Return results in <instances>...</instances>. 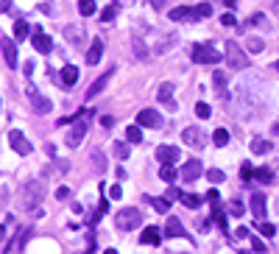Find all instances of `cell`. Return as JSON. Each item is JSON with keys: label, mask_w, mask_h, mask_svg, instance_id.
<instances>
[{"label": "cell", "mask_w": 279, "mask_h": 254, "mask_svg": "<svg viewBox=\"0 0 279 254\" xmlns=\"http://www.w3.org/2000/svg\"><path fill=\"white\" fill-rule=\"evenodd\" d=\"M45 196V187L39 184V181H28L23 187V207L28 212H34V215H42V210H39V201H42Z\"/></svg>", "instance_id": "1"}, {"label": "cell", "mask_w": 279, "mask_h": 254, "mask_svg": "<svg viewBox=\"0 0 279 254\" xmlns=\"http://www.w3.org/2000/svg\"><path fill=\"white\" fill-rule=\"evenodd\" d=\"M221 59H226V53H218V48L210 42L193 48V61H198V65H218Z\"/></svg>", "instance_id": "2"}, {"label": "cell", "mask_w": 279, "mask_h": 254, "mask_svg": "<svg viewBox=\"0 0 279 254\" xmlns=\"http://www.w3.org/2000/svg\"><path fill=\"white\" fill-rule=\"evenodd\" d=\"M140 224H143V212L134 210V207H131V210H120L115 215V226L120 232H134Z\"/></svg>", "instance_id": "3"}, {"label": "cell", "mask_w": 279, "mask_h": 254, "mask_svg": "<svg viewBox=\"0 0 279 254\" xmlns=\"http://www.w3.org/2000/svg\"><path fill=\"white\" fill-rule=\"evenodd\" d=\"M224 50H226V65H229L232 70H243V67L249 65V59H246V53H243V48L237 42H232V39H229Z\"/></svg>", "instance_id": "4"}, {"label": "cell", "mask_w": 279, "mask_h": 254, "mask_svg": "<svg viewBox=\"0 0 279 254\" xmlns=\"http://www.w3.org/2000/svg\"><path fill=\"white\" fill-rule=\"evenodd\" d=\"M25 98H28V103H31L34 109H37L39 115H48L50 109H53V103H50L48 98H42V92H39L34 84H28V87H25Z\"/></svg>", "instance_id": "5"}, {"label": "cell", "mask_w": 279, "mask_h": 254, "mask_svg": "<svg viewBox=\"0 0 279 254\" xmlns=\"http://www.w3.org/2000/svg\"><path fill=\"white\" fill-rule=\"evenodd\" d=\"M182 143H187L190 148H204V145H206V134L201 132L198 126H190V129H184V132H182Z\"/></svg>", "instance_id": "6"}, {"label": "cell", "mask_w": 279, "mask_h": 254, "mask_svg": "<svg viewBox=\"0 0 279 254\" xmlns=\"http://www.w3.org/2000/svg\"><path fill=\"white\" fill-rule=\"evenodd\" d=\"M84 134H87V120H76L73 123V129H70V134H67V145L70 148H79L81 143H84Z\"/></svg>", "instance_id": "7"}, {"label": "cell", "mask_w": 279, "mask_h": 254, "mask_svg": "<svg viewBox=\"0 0 279 254\" xmlns=\"http://www.w3.org/2000/svg\"><path fill=\"white\" fill-rule=\"evenodd\" d=\"M9 143H12V148L17 154H23V157H28V154H31V143L25 140L23 132H17V129H12V132H9Z\"/></svg>", "instance_id": "8"}, {"label": "cell", "mask_w": 279, "mask_h": 254, "mask_svg": "<svg viewBox=\"0 0 279 254\" xmlns=\"http://www.w3.org/2000/svg\"><path fill=\"white\" fill-rule=\"evenodd\" d=\"M137 123L143 129H162V117H159L154 109H143V112L137 115Z\"/></svg>", "instance_id": "9"}, {"label": "cell", "mask_w": 279, "mask_h": 254, "mask_svg": "<svg viewBox=\"0 0 279 254\" xmlns=\"http://www.w3.org/2000/svg\"><path fill=\"white\" fill-rule=\"evenodd\" d=\"M76 81H79V67H76V65H64V67H61V79H59V84L70 90V87H76Z\"/></svg>", "instance_id": "10"}, {"label": "cell", "mask_w": 279, "mask_h": 254, "mask_svg": "<svg viewBox=\"0 0 279 254\" xmlns=\"http://www.w3.org/2000/svg\"><path fill=\"white\" fill-rule=\"evenodd\" d=\"M0 48H3V59H6L9 67H17V48H14V42L9 39V36H3L0 39Z\"/></svg>", "instance_id": "11"}, {"label": "cell", "mask_w": 279, "mask_h": 254, "mask_svg": "<svg viewBox=\"0 0 279 254\" xmlns=\"http://www.w3.org/2000/svg\"><path fill=\"white\" fill-rule=\"evenodd\" d=\"M112 73H115V70H106L103 76H98V81L90 87V90H87V98H98V95H101V92L106 90V84L112 81Z\"/></svg>", "instance_id": "12"}, {"label": "cell", "mask_w": 279, "mask_h": 254, "mask_svg": "<svg viewBox=\"0 0 279 254\" xmlns=\"http://www.w3.org/2000/svg\"><path fill=\"white\" fill-rule=\"evenodd\" d=\"M198 176H201V162L198 159H187V162L182 165V179L193 181V179H198Z\"/></svg>", "instance_id": "13"}, {"label": "cell", "mask_w": 279, "mask_h": 254, "mask_svg": "<svg viewBox=\"0 0 279 254\" xmlns=\"http://www.w3.org/2000/svg\"><path fill=\"white\" fill-rule=\"evenodd\" d=\"M157 159H159V162H179V148H176V145H159V148H157Z\"/></svg>", "instance_id": "14"}, {"label": "cell", "mask_w": 279, "mask_h": 254, "mask_svg": "<svg viewBox=\"0 0 279 254\" xmlns=\"http://www.w3.org/2000/svg\"><path fill=\"white\" fill-rule=\"evenodd\" d=\"M34 48H37V53H50L53 42H50V36L45 31H34Z\"/></svg>", "instance_id": "15"}, {"label": "cell", "mask_w": 279, "mask_h": 254, "mask_svg": "<svg viewBox=\"0 0 279 254\" xmlns=\"http://www.w3.org/2000/svg\"><path fill=\"white\" fill-rule=\"evenodd\" d=\"M165 235H168V237H187V232H184V226H182L179 218H168V224H165Z\"/></svg>", "instance_id": "16"}, {"label": "cell", "mask_w": 279, "mask_h": 254, "mask_svg": "<svg viewBox=\"0 0 279 254\" xmlns=\"http://www.w3.org/2000/svg\"><path fill=\"white\" fill-rule=\"evenodd\" d=\"M157 98H159V103H165L168 109H176V101H173V84H162L159 92H157Z\"/></svg>", "instance_id": "17"}, {"label": "cell", "mask_w": 279, "mask_h": 254, "mask_svg": "<svg viewBox=\"0 0 279 254\" xmlns=\"http://www.w3.org/2000/svg\"><path fill=\"white\" fill-rule=\"evenodd\" d=\"M64 39L70 45H81V42H84V28H81V25H67V28H64Z\"/></svg>", "instance_id": "18"}, {"label": "cell", "mask_w": 279, "mask_h": 254, "mask_svg": "<svg viewBox=\"0 0 279 254\" xmlns=\"http://www.w3.org/2000/svg\"><path fill=\"white\" fill-rule=\"evenodd\" d=\"M101 56H103V42L101 39H92V45H90V50H87V65H98L101 61Z\"/></svg>", "instance_id": "19"}, {"label": "cell", "mask_w": 279, "mask_h": 254, "mask_svg": "<svg viewBox=\"0 0 279 254\" xmlns=\"http://www.w3.org/2000/svg\"><path fill=\"white\" fill-rule=\"evenodd\" d=\"M159 232H162V229H157V226H148V229L143 232V237H140V240L146 243V246H159V243H162V235H159Z\"/></svg>", "instance_id": "20"}, {"label": "cell", "mask_w": 279, "mask_h": 254, "mask_svg": "<svg viewBox=\"0 0 279 254\" xmlns=\"http://www.w3.org/2000/svg\"><path fill=\"white\" fill-rule=\"evenodd\" d=\"M251 212H254V218H265V196L262 193H254L251 196Z\"/></svg>", "instance_id": "21"}, {"label": "cell", "mask_w": 279, "mask_h": 254, "mask_svg": "<svg viewBox=\"0 0 279 254\" xmlns=\"http://www.w3.org/2000/svg\"><path fill=\"white\" fill-rule=\"evenodd\" d=\"M168 17L173 20V23H179V20H195V12H190L187 6H179V9H173Z\"/></svg>", "instance_id": "22"}, {"label": "cell", "mask_w": 279, "mask_h": 254, "mask_svg": "<svg viewBox=\"0 0 279 254\" xmlns=\"http://www.w3.org/2000/svg\"><path fill=\"white\" fill-rule=\"evenodd\" d=\"M159 179H162V181H173V179H176V168H173V162H162V168H159Z\"/></svg>", "instance_id": "23"}, {"label": "cell", "mask_w": 279, "mask_h": 254, "mask_svg": "<svg viewBox=\"0 0 279 254\" xmlns=\"http://www.w3.org/2000/svg\"><path fill=\"white\" fill-rule=\"evenodd\" d=\"M126 140L128 143H143V126H140V123L137 126H128L126 129Z\"/></svg>", "instance_id": "24"}, {"label": "cell", "mask_w": 279, "mask_h": 254, "mask_svg": "<svg viewBox=\"0 0 279 254\" xmlns=\"http://www.w3.org/2000/svg\"><path fill=\"white\" fill-rule=\"evenodd\" d=\"M251 151L254 154H268L271 151V143H265L262 137H257V140H251Z\"/></svg>", "instance_id": "25"}, {"label": "cell", "mask_w": 279, "mask_h": 254, "mask_svg": "<svg viewBox=\"0 0 279 254\" xmlns=\"http://www.w3.org/2000/svg\"><path fill=\"white\" fill-rule=\"evenodd\" d=\"M92 168H95L98 173H103V170H106V157H103L101 151H92Z\"/></svg>", "instance_id": "26"}, {"label": "cell", "mask_w": 279, "mask_h": 254, "mask_svg": "<svg viewBox=\"0 0 279 254\" xmlns=\"http://www.w3.org/2000/svg\"><path fill=\"white\" fill-rule=\"evenodd\" d=\"M79 12L84 17H92L95 14V0H79Z\"/></svg>", "instance_id": "27"}, {"label": "cell", "mask_w": 279, "mask_h": 254, "mask_svg": "<svg viewBox=\"0 0 279 254\" xmlns=\"http://www.w3.org/2000/svg\"><path fill=\"white\" fill-rule=\"evenodd\" d=\"M128 151H131V148H128V143H115V145H112V154H115L117 159H126Z\"/></svg>", "instance_id": "28"}, {"label": "cell", "mask_w": 279, "mask_h": 254, "mask_svg": "<svg viewBox=\"0 0 279 254\" xmlns=\"http://www.w3.org/2000/svg\"><path fill=\"white\" fill-rule=\"evenodd\" d=\"M28 23H25V20H17V23H14V36H17V39H25V36H28Z\"/></svg>", "instance_id": "29"}, {"label": "cell", "mask_w": 279, "mask_h": 254, "mask_svg": "<svg viewBox=\"0 0 279 254\" xmlns=\"http://www.w3.org/2000/svg\"><path fill=\"white\" fill-rule=\"evenodd\" d=\"M176 42H179V36H168V39H162V42L157 45V53H168V50L173 48Z\"/></svg>", "instance_id": "30"}, {"label": "cell", "mask_w": 279, "mask_h": 254, "mask_svg": "<svg viewBox=\"0 0 279 254\" xmlns=\"http://www.w3.org/2000/svg\"><path fill=\"white\" fill-rule=\"evenodd\" d=\"M254 176H257V181L268 184V181L273 179V170H271V168H257V170H254Z\"/></svg>", "instance_id": "31"}, {"label": "cell", "mask_w": 279, "mask_h": 254, "mask_svg": "<svg viewBox=\"0 0 279 254\" xmlns=\"http://www.w3.org/2000/svg\"><path fill=\"white\" fill-rule=\"evenodd\" d=\"M213 140H215V145H221V148H224V145L229 143V132H226V129H215Z\"/></svg>", "instance_id": "32"}, {"label": "cell", "mask_w": 279, "mask_h": 254, "mask_svg": "<svg viewBox=\"0 0 279 254\" xmlns=\"http://www.w3.org/2000/svg\"><path fill=\"white\" fill-rule=\"evenodd\" d=\"M246 48H249L251 53H260L265 45H262V39H257V36H249V39H246Z\"/></svg>", "instance_id": "33"}, {"label": "cell", "mask_w": 279, "mask_h": 254, "mask_svg": "<svg viewBox=\"0 0 279 254\" xmlns=\"http://www.w3.org/2000/svg\"><path fill=\"white\" fill-rule=\"evenodd\" d=\"M151 204H154L157 212H168L170 210V199H151Z\"/></svg>", "instance_id": "34"}, {"label": "cell", "mask_w": 279, "mask_h": 254, "mask_svg": "<svg viewBox=\"0 0 279 254\" xmlns=\"http://www.w3.org/2000/svg\"><path fill=\"white\" fill-rule=\"evenodd\" d=\"M195 115H198V117H210V115H213V109H210V103L198 101V103H195Z\"/></svg>", "instance_id": "35"}, {"label": "cell", "mask_w": 279, "mask_h": 254, "mask_svg": "<svg viewBox=\"0 0 279 254\" xmlns=\"http://www.w3.org/2000/svg\"><path fill=\"white\" fill-rule=\"evenodd\" d=\"M193 12H195V20H198V17H210V14H213V6H210V3H201V6H195Z\"/></svg>", "instance_id": "36"}, {"label": "cell", "mask_w": 279, "mask_h": 254, "mask_svg": "<svg viewBox=\"0 0 279 254\" xmlns=\"http://www.w3.org/2000/svg\"><path fill=\"white\" fill-rule=\"evenodd\" d=\"M206 179L213 181V184H221V181H224V170H218V168L206 170Z\"/></svg>", "instance_id": "37"}, {"label": "cell", "mask_w": 279, "mask_h": 254, "mask_svg": "<svg viewBox=\"0 0 279 254\" xmlns=\"http://www.w3.org/2000/svg\"><path fill=\"white\" fill-rule=\"evenodd\" d=\"M226 210H229V215H235V218H240L243 212H246V210H243L240 201H229V207H226Z\"/></svg>", "instance_id": "38"}, {"label": "cell", "mask_w": 279, "mask_h": 254, "mask_svg": "<svg viewBox=\"0 0 279 254\" xmlns=\"http://www.w3.org/2000/svg\"><path fill=\"white\" fill-rule=\"evenodd\" d=\"M251 176H254V168H251L249 162H243V168H240V179H243V181H249Z\"/></svg>", "instance_id": "39"}, {"label": "cell", "mask_w": 279, "mask_h": 254, "mask_svg": "<svg viewBox=\"0 0 279 254\" xmlns=\"http://www.w3.org/2000/svg\"><path fill=\"white\" fill-rule=\"evenodd\" d=\"M182 204H184V207H198L201 199H198V196H184V193H182Z\"/></svg>", "instance_id": "40"}, {"label": "cell", "mask_w": 279, "mask_h": 254, "mask_svg": "<svg viewBox=\"0 0 279 254\" xmlns=\"http://www.w3.org/2000/svg\"><path fill=\"white\" fill-rule=\"evenodd\" d=\"M260 235L273 237V235H276V226H273V224H260Z\"/></svg>", "instance_id": "41"}, {"label": "cell", "mask_w": 279, "mask_h": 254, "mask_svg": "<svg viewBox=\"0 0 279 254\" xmlns=\"http://www.w3.org/2000/svg\"><path fill=\"white\" fill-rule=\"evenodd\" d=\"M109 199H112V201H120V199H123L120 184H112V187H109Z\"/></svg>", "instance_id": "42"}, {"label": "cell", "mask_w": 279, "mask_h": 254, "mask_svg": "<svg viewBox=\"0 0 279 254\" xmlns=\"http://www.w3.org/2000/svg\"><path fill=\"white\" fill-rule=\"evenodd\" d=\"M134 50H137V56H140V59H148V53H146V45H143V39H134Z\"/></svg>", "instance_id": "43"}, {"label": "cell", "mask_w": 279, "mask_h": 254, "mask_svg": "<svg viewBox=\"0 0 279 254\" xmlns=\"http://www.w3.org/2000/svg\"><path fill=\"white\" fill-rule=\"evenodd\" d=\"M56 199H59V201L70 199V187H59V190H56Z\"/></svg>", "instance_id": "44"}, {"label": "cell", "mask_w": 279, "mask_h": 254, "mask_svg": "<svg viewBox=\"0 0 279 254\" xmlns=\"http://www.w3.org/2000/svg\"><path fill=\"white\" fill-rule=\"evenodd\" d=\"M112 17H115V6H109V9H106V12L101 14V20H103V23H109Z\"/></svg>", "instance_id": "45"}, {"label": "cell", "mask_w": 279, "mask_h": 254, "mask_svg": "<svg viewBox=\"0 0 279 254\" xmlns=\"http://www.w3.org/2000/svg\"><path fill=\"white\" fill-rule=\"evenodd\" d=\"M251 248H254V251H265V243L257 240V237H251Z\"/></svg>", "instance_id": "46"}, {"label": "cell", "mask_w": 279, "mask_h": 254, "mask_svg": "<svg viewBox=\"0 0 279 254\" xmlns=\"http://www.w3.org/2000/svg\"><path fill=\"white\" fill-rule=\"evenodd\" d=\"M101 123H103L106 129H112V126H115V117H112V115H103V117H101Z\"/></svg>", "instance_id": "47"}, {"label": "cell", "mask_w": 279, "mask_h": 254, "mask_svg": "<svg viewBox=\"0 0 279 254\" xmlns=\"http://www.w3.org/2000/svg\"><path fill=\"white\" fill-rule=\"evenodd\" d=\"M221 23H224V25H235L237 20H235V14H224V17H221Z\"/></svg>", "instance_id": "48"}, {"label": "cell", "mask_w": 279, "mask_h": 254, "mask_svg": "<svg viewBox=\"0 0 279 254\" xmlns=\"http://www.w3.org/2000/svg\"><path fill=\"white\" fill-rule=\"evenodd\" d=\"M226 84V76L224 73H215V87H224Z\"/></svg>", "instance_id": "49"}, {"label": "cell", "mask_w": 279, "mask_h": 254, "mask_svg": "<svg viewBox=\"0 0 279 254\" xmlns=\"http://www.w3.org/2000/svg\"><path fill=\"white\" fill-rule=\"evenodd\" d=\"M168 199H170V201H173V199H182V193H179L176 187H170V190H168Z\"/></svg>", "instance_id": "50"}, {"label": "cell", "mask_w": 279, "mask_h": 254, "mask_svg": "<svg viewBox=\"0 0 279 254\" xmlns=\"http://www.w3.org/2000/svg\"><path fill=\"white\" fill-rule=\"evenodd\" d=\"M249 235H251V232L246 229V226H240V229H237V237H249Z\"/></svg>", "instance_id": "51"}, {"label": "cell", "mask_w": 279, "mask_h": 254, "mask_svg": "<svg viewBox=\"0 0 279 254\" xmlns=\"http://www.w3.org/2000/svg\"><path fill=\"white\" fill-rule=\"evenodd\" d=\"M9 6H12V0H0V12H9Z\"/></svg>", "instance_id": "52"}, {"label": "cell", "mask_w": 279, "mask_h": 254, "mask_svg": "<svg viewBox=\"0 0 279 254\" xmlns=\"http://www.w3.org/2000/svg\"><path fill=\"white\" fill-rule=\"evenodd\" d=\"M162 3H165V0H151V6H154V9H157V6H162Z\"/></svg>", "instance_id": "53"}, {"label": "cell", "mask_w": 279, "mask_h": 254, "mask_svg": "<svg viewBox=\"0 0 279 254\" xmlns=\"http://www.w3.org/2000/svg\"><path fill=\"white\" fill-rule=\"evenodd\" d=\"M273 134H279V123H273Z\"/></svg>", "instance_id": "54"}, {"label": "cell", "mask_w": 279, "mask_h": 254, "mask_svg": "<svg viewBox=\"0 0 279 254\" xmlns=\"http://www.w3.org/2000/svg\"><path fill=\"white\" fill-rule=\"evenodd\" d=\"M226 6H235V0H226Z\"/></svg>", "instance_id": "55"}, {"label": "cell", "mask_w": 279, "mask_h": 254, "mask_svg": "<svg viewBox=\"0 0 279 254\" xmlns=\"http://www.w3.org/2000/svg\"><path fill=\"white\" fill-rule=\"evenodd\" d=\"M276 70H279V61H276Z\"/></svg>", "instance_id": "56"}]
</instances>
